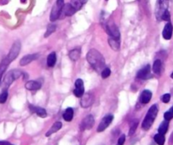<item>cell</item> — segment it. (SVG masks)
<instances>
[{
    "label": "cell",
    "instance_id": "9a60e30c",
    "mask_svg": "<svg viewBox=\"0 0 173 145\" xmlns=\"http://www.w3.org/2000/svg\"><path fill=\"white\" fill-rule=\"evenodd\" d=\"M152 97V93L151 91H149L148 89H145L143 90L140 94V97H139V100L142 104H147V103L149 102V100L151 99Z\"/></svg>",
    "mask_w": 173,
    "mask_h": 145
},
{
    "label": "cell",
    "instance_id": "52a82bcc",
    "mask_svg": "<svg viewBox=\"0 0 173 145\" xmlns=\"http://www.w3.org/2000/svg\"><path fill=\"white\" fill-rule=\"evenodd\" d=\"M105 30L108 33L109 35H111V38L119 40L120 39V32H119L118 28L114 23H108L105 27Z\"/></svg>",
    "mask_w": 173,
    "mask_h": 145
},
{
    "label": "cell",
    "instance_id": "cb8c5ba5",
    "mask_svg": "<svg viewBox=\"0 0 173 145\" xmlns=\"http://www.w3.org/2000/svg\"><path fill=\"white\" fill-rule=\"evenodd\" d=\"M108 42L111 48L113 49L114 51H118L120 49V41H119V40H116L114 38H109Z\"/></svg>",
    "mask_w": 173,
    "mask_h": 145
},
{
    "label": "cell",
    "instance_id": "7402d4cb",
    "mask_svg": "<svg viewBox=\"0 0 173 145\" xmlns=\"http://www.w3.org/2000/svg\"><path fill=\"white\" fill-rule=\"evenodd\" d=\"M62 117L66 121H72V119L73 117V110L72 108L68 107L65 110L63 115H62Z\"/></svg>",
    "mask_w": 173,
    "mask_h": 145
},
{
    "label": "cell",
    "instance_id": "74e56055",
    "mask_svg": "<svg viewBox=\"0 0 173 145\" xmlns=\"http://www.w3.org/2000/svg\"><path fill=\"white\" fill-rule=\"evenodd\" d=\"M173 143V133L171 134V136H170V144H172Z\"/></svg>",
    "mask_w": 173,
    "mask_h": 145
},
{
    "label": "cell",
    "instance_id": "ac0fdd59",
    "mask_svg": "<svg viewBox=\"0 0 173 145\" xmlns=\"http://www.w3.org/2000/svg\"><path fill=\"white\" fill-rule=\"evenodd\" d=\"M30 108L32 112L36 113V115H39L40 117L44 118V117H46V111L45 109H43V108L37 107V106H33V105H30Z\"/></svg>",
    "mask_w": 173,
    "mask_h": 145
},
{
    "label": "cell",
    "instance_id": "9c48e42d",
    "mask_svg": "<svg viewBox=\"0 0 173 145\" xmlns=\"http://www.w3.org/2000/svg\"><path fill=\"white\" fill-rule=\"evenodd\" d=\"M112 120H113V115H105V117H103V119L101 120L97 127V132H103L106 127H108L109 125L111 123Z\"/></svg>",
    "mask_w": 173,
    "mask_h": 145
},
{
    "label": "cell",
    "instance_id": "d6a6232c",
    "mask_svg": "<svg viewBox=\"0 0 173 145\" xmlns=\"http://www.w3.org/2000/svg\"><path fill=\"white\" fill-rule=\"evenodd\" d=\"M161 19H163V20H165V21H169L170 19V13H169V11L168 10H165L164 13H163V14L161 15Z\"/></svg>",
    "mask_w": 173,
    "mask_h": 145
},
{
    "label": "cell",
    "instance_id": "484cf974",
    "mask_svg": "<svg viewBox=\"0 0 173 145\" xmlns=\"http://www.w3.org/2000/svg\"><path fill=\"white\" fill-rule=\"evenodd\" d=\"M169 121H162V123L160 124L159 126V129H158V131H159V133H160V134H163L165 135V133H166V132H167L168 130V126H169V122H168Z\"/></svg>",
    "mask_w": 173,
    "mask_h": 145
},
{
    "label": "cell",
    "instance_id": "7a4b0ae2",
    "mask_svg": "<svg viewBox=\"0 0 173 145\" xmlns=\"http://www.w3.org/2000/svg\"><path fill=\"white\" fill-rule=\"evenodd\" d=\"M157 114H158V106L156 105H153L148 110L145 118L143 119V123H142V127L143 130H149L151 127Z\"/></svg>",
    "mask_w": 173,
    "mask_h": 145
},
{
    "label": "cell",
    "instance_id": "d4e9b609",
    "mask_svg": "<svg viewBox=\"0 0 173 145\" xmlns=\"http://www.w3.org/2000/svg\"><path fill=\"white\" fill-rule=\"evenodd\" d=\"M68 56L70 57V59L72 61H77L79 58V56H80V50L79 49H73L72 51L69 52L68 54Z\"/></svg>",
    "mask_w": 173,
    "mask_h": 145
},
{
    "label": "cell",
    "instance_id": "5bb4252c",
    "mask_svg": "<svg viewBox=\"0 0 173 145\" xmlns=\"http://www.w3.org/2000/svg\"><path fill=\"white\" fill-rule=\"evenodd\" d=\"M172 24H170V22H168L167 24L165 25V27H164V30H163L162 32V35L164 39H165V40H170L171 36H172Z\"/></svg>",
    "mask_w": 173,
    "mask_h": 145
},
{
    "label": "cell",
    "instance_id": "1f68e13d",
    "mask_svg": "<svg viewBox=\"0 0 173 145\" xmlns=\"http://www.w3.org/2000/svg\"><path fill=\"white\" fill-rule=\"evenodd\" d=\"M111 74V70L108 67H105L104 69L101 71V77L103 78H108L109 76Z\"/></svg>",
    "mask_w": 173,
    "mask_h": 145
},
{
    "label": "cell",
    "instance_id": "44dd1931",
    "mask_svg": "<svg viewBox=\"0 0 173 145\" xmlns=\"http://www.w3.org/2000/svg\"><path fill=\"white\" fill-rule=\"evenodd\" d=\"M61 127H62V123H61L60 121L55 122V123L51 126V128L49 129L48 132L46 133V137H49L50 135L53 134L55 132H57V131H59L60 129H61Z\"/></svg>",
    "mask_w": 173,
    "mask_h": 145
},
{
    "label": "cell",
    "instance_id": "7c38bea8",
    "mask_svg": "<svg viewBox=\"0 0 173 145\" xmlns=\"http://www.w3.org/2000/svg\"><path fill=\"white\" fill-rule=\"evenodd\" d=\"M39 57V54L35 53V54H30V55H26L22 57L20 61H19V65L20 66H25V65H28L29 63L32 62V61H35Z\"/></svg>",
    "mask_w": 173,
    "mask_h": 145
},
{
    "label": "cell",
    "instance_id": "ba28073f",
    "mask_svg": "<svg viewBox=\"0 0 173 145\" xmlns=\"http://www.w3.org/2000/svg\"><path fill=\"white\" fill-rule=\"evenodd\" d=\"M94 123H95V119L93 117V115H87L86 117H84L83 119V121L80 123V129L82 131L89 130V129L92 128V126H94Z\"/></svg>",
    "mask_w": 173,
    "mask_h": 145
},
{
    "label": "cell",
    "instance_id": "8fae6325",
    "mask_svg": "<svg viewBox=\"0 0 173 145\" xmlns=\"http://www.w3.org/2000/svg\"><path fill=\"white\" fill-rule=\"evenodd\" d=\"M93 101H94V97H93V95L91 94H89V93H86V94H84L81 96L80 105H81V106L83 108L89 107L93 104Z\"/></svg>",
    "mask_w": 173,
    "mask_h": 145
},
{
    "label": "cell",
    "instance_id": "5b68a950",
    "mask_svg": "<svg viewBox=\"0 0 173 145\" xmlns=\"http://www.w3.org/2000/svg\"><path fill=\"white\" fill-rule=\"evenodd\" d=\"M20 48H21V44L19 42V40H16L15 42L13 44V46L9 50V52H8V59L12 62V61H14L15 58H16L18 55H19V51H20Z\"/></svg>",
    "mask_w": 173,
    "mask_h": 145
},
{
    "label": "cell",
    "instance_id": "4316f807",
    "mask_svg": "<svg viewBox=\"0 0 173 145\" xmlns=\"http://www.w3.org/2000/svg\"><path fill=\"white\" fill-rule=\"evenodd\" d=\"M161 67H162L161 61L159 59L155 60L154 62V65H153V71H154V73H156V74L160 73V72H161Z\"/></svg>",
    "mask_w": 173,
    "mask_h": 145
},
{
    "label": "cell",
    "instance_id": "6da1fadb",
    "mask_svg": "<svg viewBox=\"0 0 173 145\" xmlns=\"http://www.w3.org/2000/svg\"><path fill=\"white\" fill-rule=\"evenodd\" d=\"M86 59L89 64L91 65L92 67L97 72L102 71L105 68V59L101 53H100L95 49L89 50L86 55Z\"/></svg>",
    "mask_w": 173,
    "mask_h": 145
},
{
    "label": "cell",
    "instance_id": "83f0119b",
    "mask_svg": "<svg viewBox=\"0 0 173 145\" xmlns=\"http://www.w3.org/2000/svg\"><path fill=\"white\" fill-rule=\"evenodd\" d=\"M56 29H57V26L55 25V24H50L47 25V28H46V33L44 34V37H48L49 35H51L52 33L54 32L55 30H56Z\"/></svg>",
    "mask_w": 173,
    "mask_h": 145
},
{
    "label": "cell",
    "instance_id": "4dcf8cb0",
    "mask_svg": "<svg viewBox=\"0 0 173 145\" xmlns=\"http://www.w3.org/2000/svg\"><path fill=\"white\" fill-rule=\"evenodd\" d=\"M164 117H165V120H166V121H170L173 118V106L164 114Z\"/></svg>",
    "mask_w": 173,
    "mask_h": 145
},
{
    "label": "cell",
    "instance_id": "e575fe53",
    "mask_svg": "<svg viewBox=\"0 0 173 145\" xmlns=\"http://www.w3.org/2000/svg\"><path fill=\"white\" fill-rule=\"evenodd\" d=\"M161 99H162V101L164 103H168L169 101H170V95L169 94H164V95L162 96V98H161Z\"/></svg>",
    "mask_w": 173,
    "mask_h": 145
},
{
    "label": "cell",
    "instance_id": "8992f818",
    "mask_svg": "<svg viewBox=\"0 0 173 145\" xmlns=\"http://www.w3.org/2000/svg\"><path fill=\"white\" fill-rule=\"evenodd\" d=\"M168 2H169V0H157L155 13H156V17L158 19L161 18L163 13L165 10H167Z\"/></svg>",
    "mask_w": 173,
    "mask_h": 145
},
{
    "label": "cell",
    "instance_id": "d6986e66",
    "mask_svg": "<svg viewBox=\"0 0 173 145\" xmlns=\"http://www.w3.org/2000/svg\"><path fill=\"white\" fill-rule=\"evenodd\" d=\"M25 89L28 90H37L41 88V83L36 81H29L25 83Z\"/></svg>",
    "mask_w": 173,
    "mask_h": 145
},
{
    "label": "cell",
    "instance_id": "d590c367",
    "mask_svg": "<svg viewBox=\"0 0 173 145\" xmlns=\"http://www.w3.org/2000/svg\"><path fill=\"white\" fill-rule=\"evenodd\" d=\"M125 139H126V137H125L124 134L120 136V137L118 138V141H117V145H123V143L125 142Z\"/></svg>",
    "mask_w": 173,
    "mask_h": 145
},
{
    "label": "cell",
    "instance_id": "8d00e7d4",
    "mask_svg": "<svg viewBox=\"0 0 173 145\" xmlns=\"http://www.w3.org/2000/svg\"><path fill=\"white\" fill-rule=\"evenodd\" d=\"M0 145H13L12 143L8 142H6V141H0Z\"/></svg>",
    "mask_w": 173,
    "mask_h": 145
},
{
    "label": "cell",
    "instance_id": "603a6c76",
    "mask_svg": "<svg viewBox=\"0 0 173 145\" xmlns=\"http://www.w3.org/2000/svg\"><path fill=\"white\" fill-rule=\"evenodd\" d=\"M57 62V56L55 52H51L47 56V59H46V63L48 67H53Z\"/></svg>",
    "mask_w": 173,
    "mask_h": 145
},
{
    "label": "cell",
    "instance_id": "3957f363",
    "mask_svg": "<svg viewBox=\"0 0 173 145\" xmlns=\"http://www.w3.org/2000/svg\"><path fill=\"white\" fill-rule=\"evenodd\" d=\"M21 75H22L21 71H19V70H17V69L11 70V71H9V72L6 74L4 78H3V86H4L5 88H8V87L10 86L11 83H13L14 80L18 79V78H19Z\"/></svg>",
    "mask_w": 173,
    "mask_h": 145
},
{
    "label": "cell",
    "instance_id": "f1b7e54d",
    "mask_svg": "<svg viewBox=\"0 0 173 145\" xmlns=\"http://www.w3.org/2000/svg\"><path fill=\"white\" fill-rule=\"evenodd\" d=\"M154 139L158 145H164V143H165V136L163 134H160V133H158V134L154 135Z\"/></svg>",
    "mask_w": 173,
    "mask_h": 145
},
{
    "label": "cell",
    "instance_id": "ffe728a7",
    "mask_svg": "<svg viewBox=\"0 0 173 145\" xmlns=\"http://www.w3.org/2000/svg\"><path fill=\"white\" fill-rule=\"evenodd\" d=\"M86 2L87 0H71L69 3H70L71 6H72V7L75 9L76 12H77V11L79 10V9L83 7V5H84Z\"/></svg>",
    "mask_w": 173,
    "mask_h": 145
},
{
    "label": "cell",
    "instance_id": "ab89813d",
    "mask_svg": "<svg viewBox=\"0 0 173 145\" xmlns=\"http://www.w3.org/2000/svg\"><path fill=\"white\" fill-rule=\"evenodd\" d=\"M170 77H171V78H173V72H172V73H171V75H170Z\"/></svg>",
    "mask_w": 173,
    "mask_h": 145
},
{
    "label": "cell",
    "instance_id": "277c9868",
    "mask_svg": "<svg viewBox=\"0 0 173 145\" xmlns=\"http://www.w3.org/2000/svg\"><path fill=\"white\" fill-rule=\"evenodd\" d=\"M64 5V0H57L56 3L51 8V13H50V20L51 22L57 20L62 13V7Z\"/></svg>",
    "mask_w": 173,
    "mask_h": 145
},
{
    "label": "cell",
    "instance_id": "e0dca14e",
    "mask_svg": "<svg viewBox=\"0 0 173 145\" xmlns=\"http://www.w3.org/2000/svg\"><path fill=\"white\" fill-rule=\"evenodd\" d=\"M10 62H11L8 59L7 56L4 57V58L1 61V62H0V81H1V78L3 77V73H4L5 70L7 69V67H8V65H9Z\"/></svg>",
    "mask_w": 173,
    "mask_h": 145
},
{
    "label": "cell",
    "instance_id": "836d02e7",
    "mask_svg": "<svg viewBox=\"0 0 173 145\" xmlns=\"http://www.w3.org/2000/svg\"><path fill=\"white\" fill-rule=\"evenodd\" d=\"M138 121H136V122H134V123L132 124V126H131V128H130V131H129V135L131 136V135H132L134 132H135V130L136 128H137V126H138Z\"/></svg>",
    "mask_w": 173,
    "mask_h": 145
},
{
    "label": "cell",
    "instance_id": "f546056e",
    "mask_svg": "<svg viewBox=\"0 0 173 145\" xmlns=\"http://www.w3.org/2000/svg\"><path fill=\"white\" fill-rule=\"evenodd\" d=\"M7 99H8V91H7V89H4V90L0 94V103H1V104L5 103Z\"/></svg>",
    "mask_w": 173,
    "mask_h": 145
},
{
    "label": "cell",
    "instance_id": "30bf717a",
    "mask_svg": "<svg viewBox=\"0 0 173 145\" xmlns=\"http://www.w3.org/2000/svg\"><path fill=\"white\" fill-rule=\"evenodd\" d=\"M73 94L76 97H80L84 94V82L82 79L78 78L75 81V89L73 90Z\"/></svg>",
    "mask_w": 173,
    "mask_h": 145
},
{
    "label": "cell",
    "instance_id": "f35d334b",
    "mask_svg": "<svg viewBox=\"0 0 173 145\" xmlns=\"http://www.w3.org/2000/svg\"><path fill=\"white\" fill-rule=\"evenodd\" d=\"M25 1H26V0H20V2H21L22 3H25Z\"/></svg>",
    "mask_w": 173,
    "mask_h": 145
},
{
    "label": "cell",
    "instance_id": "2e32d148",
    "mask_svg": "<svg viewBox=\"0 0 173 145\" xmlns=\"http://www.w3.org/2000/svg\"><path fill=\"white\" fill-rule=\"evenodd\" d=\"M62 13H63L64 16H71L73 13H76V10L71 6L70 3H67V4H64L62 7Z\"/></svg>",
    "mask_w": 173,
    "mask_h": 145
},
{
    "label": "cell",
    "instance_id": "4fadbf2b",
    "mask_svg": "<svg viewBox=\"0 0 173 145\" xmlns=\"http://www.w3.org/2000/svg\"><path fill=\"white\" fill-rule=\"evenodd\" d=\"M151 76L150 74V67L149 65H146L145 67L140 69L137 73V77L141 79H147Z\"/></svg>",
    "mask_w": 173,
    "mask_h": 145
}]
</instances>
